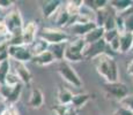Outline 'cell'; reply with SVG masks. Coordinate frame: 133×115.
Returning a JSON list of instances; mask_svg holds the SVG:
<instances>
[{"instance_id":"603a6c76","label":"cell","mask_w":133,"mask_h":115,"mask_svg":"<svg viewBox=\"0 0 133 115\" xmlns=\"http://www.w3.org/2000/svg\"><path fill=\"white\" fill-rule=\"evenodd\" d=\"M53 111L57 115H78V109L72 105H57Z\"/></svg>"},{"instance_id":"30bf717a","label":"cell","mask_w":133,"mask_h":115,"mask_svg":"<svg viewBox=\"0 0 133 115\" xmlns=\"http://www.w3.org/2000/svg\"><path fill=\"white\" fill-rule=\"evenodd\" d=\"M95 22H88V23H74L73 25H71L68 28L70 32L74 36H76L78 38H83L85 36L90 32L94 28H96Z\"/></svg>"},{"instance_id":"8d00e7d4","label":"cell","mask_w":133,"mask_h":115,"mask_svg":"<svg viewBox=\"0 0 133 115\" xmlns=\"http://www.w3.org/2000/svg\"><path fill=\"white\" fill-rule=\"evenodd\" d=\"M0 37H9V31L5 24L4 19L0 20Z\"/></svg>"},{"instance_id":"4316f807","label":"cell","mask_w":133,"mask_h":115,"mask_svg":"<svg viewBox=\"0 0 133 115\" xmlns=\"http://www.w3.org/2000/svg\"><path fill=\"white\" fill-rule=\"evenodd\" d=\"M85 2L95 12L107 8V5L109 4V1H107V0H91V1H85Z\"/></svg>"},{"instance_id":"277c9868","label":"cell","mask_w":133,"mask_h":115,"mask_svg":"<svg viewBox=\"0 0 133 115\" xmlns=\"http://www.w3.org/2000/svg\"><path fill=\"white\" fill-rule=\"evenodd\" d=\"M58 74L64 81H66L68 84L75 86V88H81L82 86V82H81L79 75L76 71L73 69V67L66 61H61L58 66Z\"/></svg>"},{"instance_id":"f1b7e54d","label":"cell","mask_w":133,"mask_h":115,"mask_svg":"<svg viewBox=\"0 0 133 115\" xmlns=\"http://www.w3.org/2000/svg\"><path fill=\"white\" fill-rule=\"evenodd\" d=\"M6 60H9L8 57V43L6 40H2L0 43V63Z\"/></svg>"},{"instance_id":"5bb4252c","label":"cell","mask_w":133,"mask_h":115,"mask_svg":"<svg viewBox=\"0 0 133 115\" xmlns=\"http://www.w3.org/2000/svg\"><path fill=\"white\" fill-rule=\"evenodd\" d=\"M104 32H105V30H104L103 27H96V28H94L90 32H88L82 39L85 40V43L87 45L93 44V43H96V42H98V40L103 39Z\"/></svg>"},{"instance_id":"d6986e66","label":"cell","mask_w":133,"mask_h":115,"mask_svg":"<svg viewBox=\"0 0 133 115\" xmlns=\"http://www.w3.org/2000/svg\"><path fill=\"white\" fill-rule=\"evenodd\" d=\"M132 2L133 1H131V0H112V1H109V4L110 7L115 9L117 14H123L131 7Z\"/></svg>"},{"instance_id":"d590c367","label":"cell","mask_w":133,"mask_h":115,"mask_svg":"<svg viewBox=\"0 0 133 115\" xmlns=\"http://www.w3.org/2000/svg\"><path fill=\"white\" fill-rule=\"evenodd\" d=\"M110 47V50L112 51V52L117 53L119 52V36L118 37H116L114 40H111V42L109 43V44H107Z\"/></svg>"},{"instance_id":"f35d334b","label":"cell","mask_w":133,"mask_h":115,"mask_svg":"<svg viewBox=\"0 0 133 115\" xmlns=\"http://www.w3.org/2000/svg\"><path fill=\"white\" fill-rule=\"evenodd\" d=\"M13 5H14V1L12 0H0V9L11 8Z\"/></svg>"},{"instance_id":"d6a6232c","label":"cell","mask_w":133,"mask_h":115,"mask_svg":"<svg viewBox=\"0 0 133 115\" xmlns=\"http://www.w3.org/2000/svg\"><path fill=\"white\" fill-rule=\"evenodd\" d=\"M119 36V32L117 31L116 29H112V30H109V31H105L104 32V36H103V39L107 44H109L111 40H114L116 37Z\"/></svg>"},{"instance_id":"6da1fadb","label":"cell","mask_w":133,"mask_h":115,"mask_svg":"<svg viewBox=\"0 0 133 115\" xmlns=\"http://www.w3.org/2000/svg\"><path fill=\"white\" fill-rule=\"evenodd\" d=\"M93 61H94V66L96 68V71L98 73L99 76H102L105 80V83L118 82L119 68L115 58L102 54L99 57L95 58Z\"/></svg>"},{"instance_id":"44dd1931","label":"cell","mask_w":133,"mask_h":115,"mask_svg":"<svg viewBox=\"0 0 133 115\" xmlns=\"http://www.w3.org/2000/svg\"><path fill=\"white\" fill-rule=\"evenodd\" d=\"M82 4H83L82 0H71V1H67L66 2V6H65V11L67 12L70 17L78 16L79 9H80Z\"/></svg>"},{"instance_id":"ab89813d","label":"cell","mask_w":133,"mask_h":115,"mask_svg":"<svg viewBox=\"0 0 133 115\" xmlns=\"http://www.w3.org/2000/svg\"><path fill=\"white\" fill-rule=\"evenodd\" d=\"M126 71H127V74H129V75L133 76V59H132L131 61H130L129 63H127V66H126Z\"/></svg>"},{"instance_id":"52a82bcc","label":"cell","mask_w":133,"mask_h":115,"mask_svg":"<svg viewBox=\"0 0 133 115\" xmlns=\"http://www.w3.org/2000/svg\"><path fill=\"white\" fill-rule=\"evenodd\" d=\"M104 91L109 96L118 99L119 101L124 99L126 96H129V88L125 83L122 82H115V83H105L104 84Z\"/></svg>"},{"instance_id":"7a4b0ae2","label":"cell","mask_w":133,"mask_h":115,"mask_svg":"<svg viewBox=\"0 0 133 115\" xmlns=\"http://www.w3.org/2000/svg\"><path fill=\"white\" fill-rule=\"evenodd\" d=\"M86 47V43L82 38H76L73 42L67 43V47L65 51L64 61L66 62H80L83 59V50Z\"/></svg>"},{"instance_id":"5b68a950","label":"cell","mask_w":133,"mask_h":115,"mask_svg":"<svg viewBox=\"0 0 133 115\" xmlns=\"http://www.w3.org/2000/svg\"><path fill=\"white\" fill-rule=\"evenodd\" d=\"M38 38L45 40L49 45H53L60 44V43H67L70 37L66 32L61 31V30L52 29V28H44L38 34Z\"/></svg>"},{"instance_id":"ac0fdd59","label":"cell","mask_w":133,"mask_h":115,"mask_svg":"<svg viewBox=\"0 0 133 115\" xmlns=\"http://www.w3.org/2000/svg\"><path fill=\"white\" fill-rule=\"evenodd\" d=\"M29 50H30V53H31L32 57H36V55L42 54L43 52H45V51L49 50V44L45 42V40L38 38V39H36L29 46Z\"/></svg>"},{"instance_id":"836d02e7","label":"cell","mask_w":133,"mask_h":115,"mask_svg":"<svg viewBox=\"0 0 133 115\" xmlns=\"http://www.w3.org/2000/svg\"><path fill=\"white\" fill-rule=\"evenodd\" d=\"M0 115H20V112L14 105H8L5 107V109L1 112Z\"/></svg>"},{"instance_id":"74e56055","label":"cell","mask_w":133,"mask_h":115,"mask_svg":"<svg viewBox=\"0 0 133 115\" xmlns=\"http://www.w3.org/2000/svg\"><path fill=\"white\" fill-rule=\"evenodd\" d=\"M114 115H133V112H131L130 109L125 108L123 106H119V108L115 112Z\"/></svg>"},{"instance_id":"e0dca14e","label":"cell","mask_w":133,"mask_h":115,"mask_svg":"<svg viewBox=\"0 0 133 115\" xmlns=\"http://www.w3.org/2000/svg\"><path fill=\"white\" fill-rule=\"evenodd\" d=\"M55 61H56L55 58H53V55L50 53V51H45V52H43L42 54L36 55V57H32V59H31V62L34 63V65L42 66V67L51 65V63L55 62Z\"/></svg>"},{"instance_id":"cb8c5ba5","label":"cell","mask_w":133,"mask_h":115,"mask_svg":"<svg viewBox=\"0 0 133 115\" xmlns=\"http://www.w3.org/2000/svg\"><path fill=\"white\" fill-rule=\"evenodd\" d=\"M21 93H22V84L20 83L19 85L14 86V88L12 89L11 94H9V97L7 98V100H6V104L14 105L20 99V97H21Z\"/></svg>"},{"instance_id":"1f68e13d","label":"cell","mask_w":133,"mask_h":115,"mask_svg":"<svg viewBox=\"0 0 133 115\" xmlns=\"http://www.w3.org/2000/svg\"><path fill=\"white\" fill-rule=\"evenodd\" d=\"M119 104H121V106L125 107V108H127L131 112H133V94L126 96L124 99H122V100L119 101Z\"/></svg>"},{"instance_id":"ffe728a7","label":"cell","mask_w":133,"mask_h":115,"mask_svg":"<svg viewBox=\"0 0 133 115\" xmlns=\"http://www.w3.org/2000/svg\"><path fill=\"white\" fill-rule=\"evenodd\" d=\"M74 94L66 88L58 89V103L59 105H71Z\"/></svg>"},{"instance_id":"d4e9b609","label":"cell","mask_w":133,"mask_h":115,"mask_svg":"<svg viewBox=\"0 0 133 115\" xmlns=\"http://www.w3.org/2000/svg\"><path fill=\"white\" fill-rule=\"evenodd\" d=\"M68 21H70V15L67 14L65 8L61 9L57 14V17H56V24L59 28H66L68 24Z\"/></svg>"},{"instance_id":"60d3db41","label":"cell","mask_w":133,"mask_h":115,"mask_svg":"<svg viewBox=\"0 0 133 115\" xmlns=\"http://www.w3.org/2000/svg\"><path fill=\"white\" fill-rule=\"evenodd\" d=\"M131 52H133V45H132V48H131Z\"/></svg>"},{"instance_id":"83f0119b","label":"cell","mask_w":133,"mask_h":115,"mask_svg":"<svg viewBox=\"0 0 133 115\" xmlns=\"http://www.w3.org/2000/svg\"><path fill=\"white\" fill-rule=\"evenodd\" d=\"M21 83L19 80V77L16 76V74L14 73V71H9V74L7 75V77H6V80H5V85H7V86H9V88H14V86H16V85H19V84ZM22 84V83H21Z\"/></svg>"},{"instance_id":"8fae6325","label":"cell","mask_w":133,"mask_h":115,"mask_svg":"<svg viewBox=\"0 0 133 115\" xmlns=\"http://www.w3.org/2000/svg\"><path fill=\"white\" fill-rule=\"evenodd\" d=\"M14 73L16 74V76L19 77L22 84H29L31 82V73L29 71V69L27 68L24 63L14 62Z\"/></svg>"},{"instance_id":"9a60e30c","label":"cell","mask_w":133,"mask_h":115,"mask_svg":"<svg viewBox=\"0 0 133 115\" xmlns=\"http://www.w3.org/2000/svg\"><path fill=\"white\" fill-rule=\"evenodd\" d=\"M68 43V42H67ZM67 43H60V44H53L49 45V50L50 53L53 55L56 61H64V57H65V51L67 47Z\"/></svg>"},{"instance_id":"8992f818","label":"cell","mask_w":133,"mask_h":115,"mask_svg":"<svg viewBox=\"0 0 133 115\" xmlns=\"http://www.w3.org/2000/svg\"><path fill=\"white\" fill-rule=\"evenodd\" d=\"M8 57L14 62L24 63L31 61L32 55L28 46L20 45V46H9L8 45Z\"/></svg>"},{"instance_id":"7402d4cb","label":"cell","mask_w":133,"mask_h":115,"mask_svg":"<svg viewBox=\"0 0 133 115\" xmlns=\"http://www.w3.org/2000/svg\"><path fill=\"white\" fill-rule=\"evenodd\" d=\"M89 99H90V96H89L88 93H79V94H74L73 96V99H72V106L74 108H81L82 106H85V105L89 101Z\"/></svg>"},{"instance_id":"7c38bea8","label":"cell","mask_w":133,"mask_h":115,"mask_svg":"<svg viewBox=\"0 0 133 115\" xmlns=\"http://www.w3.org/2000/svg\"><path fill=\"white\" fill-rule=\"evenodd\" d=\"M60 6H61L60 0H49V1H44L42 4V7H41L42 15L45 19H49V17H51L55 13H57V11L59 9Z\"/></svg>"},{"instance_id":"e575fe53","label":"cell","mask_w":133,"mask_h":115,"mask_svg":"<svg viewBox=\"0 0 133 115\" xmlns=\"http://www.w3.org/2000/svg\"><path fill=\"white\" fill-rule=\"evenodd\" d=\"M125 24V32H132L133 34V15L127 17H123Z\"/></svg>"},{"instance_id":"2e32d148","label":"cell","mask_w":133,"mask_h":115,"mask_svg":"<svg viewBox=\"0 0 133 115\" xmlns=\"http://www.w3.org/2000/svg\"><path fill=\"white\" fill-rule=\"evenodd\" d=\"M44 104V96L43 92L39 89L35 88L31 90L30 93V98H29V106L31 108H41Z\"/></svg>"},{"instance_id":"4dcf8cb0","label":"cell","mask_w":133,"mask_h":115,"mask_svg":"<svg viewBox=\"0 0 133 115\" xmlns=\"http://www.w3.org/2000/svg\"><path fill=\"white\" fill-rule=\"evenodd\" d=\"M115 24H116V30L119 32V35L124 34L125 32V24H124V19L121 15L117 14L115 16Z\"/></svg>"},{"instance_id":"ba28073f","label":"cell","mask_w":133,"mask_h":115,"mask_svg":"<svg viewBox=\"0 0 133 115\" xmlns=\"http://www.w3.org/2000/svg\"><path fill=\"white\" fill-rule=\"evenodd\" d=\"M107 48V43L104 42V39H101L93 44H86V47L83 50V59H88V60H94L95 58L99 57V55L104 54Z\"/></svg>"},{"instance_id":"4fadbf2b","label":"cell","mask_w":133,"mask_h":115,"mask_svg":"<svg viewBox=\"0 0 133 115\" xmlns=\"http://www.w3.org/2000/svg\"><path fill=\"white\" fill-rule=\"evenodd\" d=\"M133 45V34L132 32H124L119 35V52L127 53L131 52Z\"/></svg>"},{"instance_id":"3957f363","label":"cell","mask_w":133,"mask_h":115,"mask_svg":"<svg viewBox=\"0 0 133 115\" xmlns=\"http://www.w3.org/2000/svg\"><path fill=\"white\" fill-rule=\"evenodd\" d=\"M4 22L9 31V36H19L22 34L23 29V20L19 9H13L8 12L4 17Z\"/></svg>"},{"instance_id":"9c48e42d","label":"cell","mask_w":133,"mask_h":115,"mask_svg":"<svg viewBox=\"0 0 133 115\" xmlns=\"http://www.w3.org/2000/svg\"><path fill=\"white\" fill-rule=\"evenodd\" d=\"M22 42H23L24 46L29 47L32 43L36 40L37 37V24L34 21L28 22L27 24L23 25V29H22Z\"/></svg>"},{"instance_id":"484cf974","label":"cell","mask_w":133,"mask_h":115,"mask_svg":"<svg viewBox=\"0 0 133 115\" xmlns=\"http://www.w3.org/2000/svg\"><path fill=\"white\" fill-rule=\"evenodd\" d=\"M9 71H11V61L6 60L0 63V85L5 84V80L9 74Z\"/></svg>"},{"instance_id":"f546056e","label":"cell","mask_w":133,"mask_h":115,"mask_svg":"<svg viewBox=\"0 0 133 115\" xmlns=\"http://www.w3.org/2000/svg\"><path fill=\"white\" fill-rule=\"evenodd\" d=\"M115 16L116 15H112L109 13V15L107 16L105 21L103 23V28L105 31H109V30H112V29H116V24H115Z\"/></svg>"}]
</instances>
